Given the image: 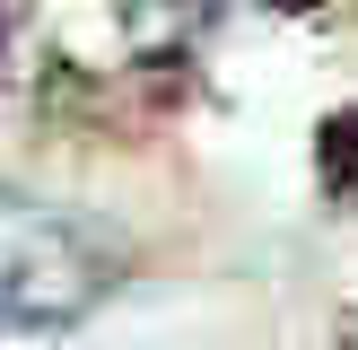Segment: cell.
Here are the masks:
<instances>
[{
	"label": "cell",
	"mask_w": 358,
	"mask_h": 350,
	"mask_svg": "<svg viewBox=\"0 0 358 350\" xmlns=\"http://www.w3.org/2000/svg\"><path fill=\"white\" fill-rule=\"evenodd\" d=\"M122 280V245L70 210H0V332H62Z\"/></svg>",
	"instance_id": "obj_1"
},
{
	"label": "cell",
	"mask_w": 358,
	"mask_h": 350,
	"mask_svg": "<svg viewBox=\"0 0 358 350\" xmlns=\"http://www.w3.org/2000/svg\"><path fill=\"white\" fill-rule=\"evenodd\" d=\"M315 184L332 202H358V105H332L315 122Z\"/></svg>",
	"instance_id": "obj_2"
},
{
	"label": "cell",
	"mask_w": 358,
	"mask_h": 350,
	"mask_svg": "<svg viewBox=\"0 0 358 350\" xmlns=\"http://www.w3.org/2000/svg\"><path fill=\"white\" fill-rule=\"evenodd\" d=\"M262 9H289V18H306V9H324V0H262Z\"/></svg>",
	"instance_id": "obj_3"
},
{
	"label": "cell",
	"mask_w": 358,
	"mask_h": 350,
	"mask_svg": "<svg viewBox=\"0 0 358 350\" xmlns=\"http://www.w3.org/2000/svg\"><path fill=\"white\" fill-rule=\"evenodd\" d=\"M0 27H9V0H0Z\"/></svg>",
	"instance_id": "obj_4"
}]
</instances>
